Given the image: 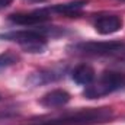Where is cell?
<instances>
[{
  "label": "cell",
  "mask_w": 125,
  "mask_h": 125,
  "mask_svg": "<svg viewBox=\"0 0 125 125\" xmlns=\"http://www.w3.org/2000/svg\"><path fill=\"white\" fill-rule=\"evenodd\" d=\"M112 118L114 111L111 108H89L48 119H38L31 125H96L109 122Z\"/></svg>",
  "instance_id": "cell-1"
},
{
  "label": "cell",
  "mask_w": 125,
  "mask_h": 125,
  "mask_svg": "<svg viewBox=\"0 0 125 125\" xmlns=\"http://www.w3.org/2000/svg\"><path fill=\"white\" fill-rule=\"evenodd\" d=\"M4 41L18 42L28 52H44L47 48L45 29H26V31H12L0 35Z\"/></svg>",
  "instance_id": "cell-2"
},
{
  "label": "cell",
  "mask_w": 125,
  "mask_h": 125,
  "mask_svg": "<svg viewBox=\"0 0 125 125\" xmlns=\"http://www.w3.org/2000/svg\"><path fill=\"white\" fill-rule=\"evenodd\" d=\"M125 86V76L118 71H105L102 77L94 83L89 84L83 94L87 99H99L102 96L111 94L116 90H121Z\"/></svg>",
  "instance_id": "cell-3"
},
{
  "label": "cell",
  "mask_w": 125,
  "mask_h": 125,
  "mask_svg": "<svg viewBox=\"0 0 125 125\" xmlns=\"http://www.w3.org/2000/svg\"><path fill=\"white\" fill-rule=\"evenodd\" d=\"M122 48L124 42L121 41H86V42H77L70 47L71 52L87 57H103L116 54Z\"/></svg>",
  "instance_id": "cell-4"
},
{
  "label": "cell",
  "mask_w": 125,
  "mask_h": 125,
  "mask_svg": "<svg viewBox=\"0 0 125 125\" xmlns=\"http://www.w3.org/2000/svg\"><path fill=\"white\" fill-rule=\"evenodd\" d=\"M93 26L100 35H111L122 29L124 19L118 15H100L94 19Z\"/></svg>",
  "instance_id": "cell-5"
},
{
  "label": "cell",
  "mask_w": 125,
  "mask_h": 125,
  "mask_svg": "<svg viewBox=\"0 0 125 125\" xmlns=\"http://www.w3.org/2000/svg\"><path fill=\"white\" fill-rule=\"evenodd\" d=\"M50 18L41 10L38 12H29V13H13L9 16V21L12 23L21 25V26H33V25H39L45 21H48Z\"/></svg>",
  "instance_id": "cell-6"
},
{
  "label": "cell",
  "mask_w": 125,
  "mask_h": 125,
  "mask_svg": "<svg viewBox=\"0 0 125 125\" xmlns=\"http://www.w3.org/2000/svg\"><path fill=\"white\" fill-rule=\"evenodd\" d=\"M70 93L64 89H54L48 93H45L41 99H39V103L45 108H60L64 106L65 103L70 102Z\"/></svg>",
  "instance_id": "cell-7"
},
{
  "label": "cell",
  "mask_w": 125,
  "mask_h": 125,
  "mask_svg": "<svg viewBox=\"0 0 125 125\" xmlns=\"http://www.w3.org/2000/svg\"><path fill=\"white\" fill-rule=\"evenodd\" d=\"M94 68L90 64H79L73 71H71V79L82 86H89L94 80Z\"/></svg>",
  "instance_id": "cell-8"
},
{
  "label": "cell",
  "mask_w": 125,
  "mask_h": 125,
  "mask_svg": "<svg viewBox=\"0 0 125 125\" xmlns=\"http://www.w3.org/2000/svg\"><path fill=\"white\" fill-rule=\"evenodd\" d=\"M86 4H87L86 0H77V1H71V3L55 4V6L50 7V10L54 13H58V15H64V16H76L83 10V7Z\"/></svg>",
  "instance_id": "cell-9"
},
{
  "label": "cell",
  "mask_w": 125,
  "mask_h": 125,
  "mask_svg": "<svg viewBox=\"0 0 125 125\" xmlns=\"http://www.w3.org/2000/svg\"><path fill=\"white\" fill-rule=\"evenodd\" d=\"M60 77H61V71H57V70H41L38 73H33L28 79V82L31 84H33V86H38V84H42V83L54 82V80H57Z\"/></svg>",
  "instance_id": "cell-10"
},
{
  "label": "cell",
  "mask_w": 125,
  "mask_h": 125,
  "mask_svg": "<svg viewBox=\"0 0 125 125\" xmlns=\"http://www.w3.org/2000/svg\"><path fill=\"white\" fill-rule=\"evenodd\" d=\"M18 61H19V55H18V54L10 52V51L1 52V54H0V71L9 68V67H12V65H15V64H18Z\"/></svg>",
  "instance_id": "cell-11"
},
{
  "label": "cell",
  "mask_w": 125,
  "mask_h": 125,
  "mask_svg": "<svg viewBox=\"0 0 125 125\" xmlns=\"http://www.w3.org/2000/svg\"><path fill=\"white\" fill-rule=\"evenodd\" d=\"M116 65L124 67V68H125V52H124V54H121V55L116 58Z\"/></svg>",
  "instance_id": "cell-12"
},
{
  "label": "cell",
  "mask_w": 125,
  "mask_h": 125,
  "mask_svg": "<svg viewBox=\"0 0 125 125\" xmlns=\"http://www.w3.org/2000/svg\"><path fill=\"white\" fill-rule=\"evenodd\" d=\"M12 1H13V0H0V10L4 9V7H7V6H10Z\"/></svg>",
  "instance_id": "cell-13"
},
{
  "label": "cell",
  "mask_w": 125,
  "mask_h": 125,
  "mask_svg": "<svg viewBox=\"0 0 125 125\" xmlns=\"http://www.w3.org/2000/svg\"><path fill=\"white\" fill-rule=\"evenodd\" d=\"M31 1H44V0H31Z\"/></svg>",
  "instance_id": "cell-14"
}]
</instances>
